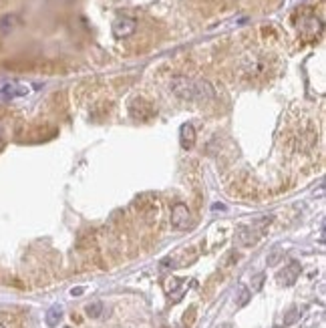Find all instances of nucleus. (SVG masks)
I'll use <instances>...</instances> for the list:
<instances>
[{
    "label": "nucleus",
    "mask_w": 326,
    "mask_h": 328,
    "mask_svg": "<svg viewBox=\"0 0 326 328\" xmlns=\"http://www.w3.org/2000/svg\"><path fill=\"white\" fill-rule=\"evenodd\" d=\"M262 282H264V274H258V276L252 280V290H260V288H262Z\"/></svg>",
    "instance_id": "nucleus-16"
},
{
    "label": "nucleus",
    "mask_w": 326,
    "mask_h": 328,
    "mask_svg": "<svg viewBox=\"0 0 326 328\" xmlns=\"http://www.w3.org/2000/svg\"><path fill=\"white\" fill-rule=\"evenodd\" d=\"M101 312H103V304L101 302H93V304L87 306V316H91V318H99Z\"/></svg>",
    "instance_id": "nucleus-13"
},
{
    "label": "nucleus",
    "mask_w": 326,
    "mask_h": 328,
    "mask_svg": "<svg viewBox=\"0 0 326 328\" xmlns=\"http://www.w3.org/2000/svg\"><path fill=\"white\" fill-rule=\"evenodd\" d=\"M268 71V63L264 57H258V54H248V57L242 59V73L250 77V79H258L266 75Z\"/></svg>",
    "instance_id": "nucleus-2"
},
{
    "label": "nucleus",
    "mask_w": 326,
    "mask_h": 328,
    "mask_svg": "<svg viewBox=\"0 0 326 328\" xmlns=\"http://www.w3.org/2000/svg\"><path fill=\"white\" fill-rule=\"evenodd\" d=\"M192 213H189L187 206L185 203H175L173 210H171V224L173 228H178V230H185L192 226Z\"/></svg>",
    "instance_id": "nucleus-4"
},
{
    "label": "nucleus",
    "mask_w": 326,
    "mask_h": 328,
    "mask_svg": "<svg viewBox=\"0 0 326 328\" xmlns=\"http://www.w3.org/2000/svg\"><path fill=\"white\" fill-rule=\"evenodd\" d=\"M0 328H8V326H6L4 322H0Z\"/></svg>",
    "instance_id": "nucleus-20"
},
{
    "label": "nucleus",
    "mask_w": 326,
    "mask_h": 328,
    "mask_svg": "<svg viewBox=\"0 0 326 328\" xmlns=\"http://www.w3.org/2000/svg\"><path fill=\"white\" fill-rule=\"evenodd\" d=\"M238 240H240V244H244V246H252V244H256L258 236L254 234L250 228L240 226V228H238Z\"/></svg>",
    "instance_id": "nucleus-10"
},
{
    "label": "nucleus",
    "mask_w": 326,
    "mask_h": 328,
    "mask_svg": "<svg viewBox=\"0 0 326 328\" xmlns=\"http://www.w3.org/2000/svg\"><path fill=\"white\" fill-rule=\"evenodd\" d=\"M179 141H181V147H183V149H192V147H194V143H196V129H194V125H189V123L181 125Z\"/></svg>",
    "instance_id": "nucleus-9"
},
{
    "label": "nucleus",
    "mask_w": 326,
    "mask_h": 328,
    "mask_svg": "<svg viewBox=\"0 0 326 328\" xmlns=\"http://www.w3.org/2000/svg\"><path fill=\"white\" fill-rule=\"evenodd\" d=\"M178 286H179V280H175V278L167 280V290H169V292H173V290H178Z\"/></svg>",
    "instance_id": "nucleus-18"
},
{
    "label": "nucleus",
    "mask_w": 326,
    "mask_h": 328,
    "mask_svg": "<svg viewBox=\"0 0 326 328\" xmlns=\"http://www.w3.org/2000/svg\"><path fill=\"white\" fill-rule=\"evenodd\" d=\"M298 320V310L296 308H292L288 314H286V318H284V322H286V324H294Z\"/></svg>",
    "instance_id": "nucleus-15"
},
{
    "label": "nucleus",
    "mask_w": 326,
    "mask_h": 328,
    "mask_svg": "<svg viewBox=\"0 0 326 328\" xmlns=\"http://www.w3.org/2000/svg\"><path fill=\"white\" fill-rule=\"evenodd\" d=\"M135 29H137V22H135L133 18L129 16H119L115 22H113V34L115 38H127L135 33Z\"/></svg>",
    "instance_id": "nucleus-5"
},
{
    "label": "nucleus",
    "mask_w": 326,
    "mask_h": 328,
    "mask_svg": "<svg viewBox=\"0 0 326 328\" xmlns=\"http://www.w3.org/2000/svg\"><path fill=\"white\" fill-rule=\"evenodd\" d=\"M15 24H16V16H12V15L2 16V18H0V33H8Z\"/></svg>",
    "instance_id": "nucleus-12"
},
{
    "label": "nucleus",
    "mask_w": 326,
    "mask_h": 328,
    "mask_svg": "<svg viewBox=\"0 0 326 328\" xmlns=\"http://www.w3.org/2000/svg\"><path fill=\"white\" fill-rule=\"evenodd\" d=\"M250 296H252L250 290L242 286V288H240V296H238V306H246V304L250 302Z\"/></svg>",
    "instance_id": "nucleus-14"
},
{
    "label": "nucleus",
    "mask_w": 326,
    "mask_h": 328,
    "mask_svg": "<svg viewBox=\"0 0 326 328\" xmlns=\"http://www.w3.org/2000/svg\"><path fill=\"white\" fill-rule=\"evenodd\" d=\"M276 328H280V326H276Z\"/></svg>",
    "instance_id": "nucleus-21"
},
{
    "label": "nucleus",
    "mask_w": 326,
    "mask_h": 328,
    "mask_svg": "<svg viewBox=\"0 0 326 328\" xmlns=\"http://www.w3.org/2000/svg\"><path fill=\"white\" fill-rule=\"evenodd\" d=\"M29 93V85L20 83H8L0 89V99H15V97H24Z\"/></svg>",
    "instance_id": "nucleus-6"
},
{
    "label": "nucleus",
    "mask_w": 326,
    "mask_h": 328,
    "mask_svg": "<svg viewBox=\"0 0 326 328\" xmlns=\"http://www.w3.org/2000/svg\"><path fill=\"white\" fill-rule=\"evenodd\" d=\"M169 89L175 97H179L183 101H196V79L189 77H173Z\"/></svg>",
    "instance_id": "nucleus-1"
},
{
    "label": "nucleus",
    "mask_w": 326,
    "mask_h": 328,
    "mask_svg": "<svg viewBox=\"0 0 326 328\" xmlns=\"http://www.w3.org/2000/svg\"><path fill=\"white\" fill-rule=\"evenodd\" d=\"M298 274H300V264H298V262H290V266L284 268L278 274V282L284 284V286H292L296 282Z\"/></svg>",
    "instance_id": "nucleus-7"
},
{
    "label": "nucleus",
    "mask_w": 326,
    "mask_h": 328,
    "mask_svg": "<svg viewBox=\"0 0 326 328\" xmlns=\"http://www.w3.org/2000/svg\"><path fill=\"white\" fill-rule=\"evenodd\" d=\"M61 318H63V308H61V306H52V308L47 312V324H49V326H57Z\"/></svg>",
    "instance_id": "nucleus-11"
},
{
    "label": "nucleus",
    "mask_w": 326,
    "mask_h": 328,
    "mask_svg": "<svg viewBox=\"0 0 326 328\" xmlns=\"http://www.w3.org/2000/svg\"><path fill=\"white\" fill-rule=\"evenodd\" d=\"M151 113H153V109L149 107L145 101L135 99V101L131 103V115H133L135 119H149V117H151Z\"/></svg>",
    "instance_id": "nucleus-8"
},
{
    "label": "nucleus",
    "mask_w": 326,
    "mask_h": 328,
    "mask_svg": "<svg viewBox=\"0 0 326 328\" xmlns=\"http://www.w3.org/2000/svg\"><path fill=\"white\" fill-rule=\"evenodd\" d=\"M298 33L306 40H314L322 33V20L316 16H304L298 24Z\"/></svg>",
    "instance_id": "nucleus-3"
},
{
    "label": "nucleus",
    "mask_w": 326,
    "mask_h": 328,
    "mask_svg": "<svg viewBox=\"0 0 326 328\" xmlns=\"http://www.w3.org/2000/svg\"><path fill=\"white\" fill-rule=\"evenodd\" d=\"M280 258H282V252H274V254H272V256L268 258V266H276Z\"/></svg>",
    "instance_id": "nucleus-17"
},
{
    "label": "nucleus",
    "mask_w": 326,
    "mask_h": 328,
    "mask_svg": "<svg viewBox=\"0 0 326 328\" xmlns=\"http://www.w3.org/2000/svg\"><path fill=\"white\" fill-rule=\"evenodd\" d=\"M71 294H73V296H79V294H83V288H73V290H71Z\"/></svg>",
    "instance_id": "nucleus-19"
}]
</instances>
